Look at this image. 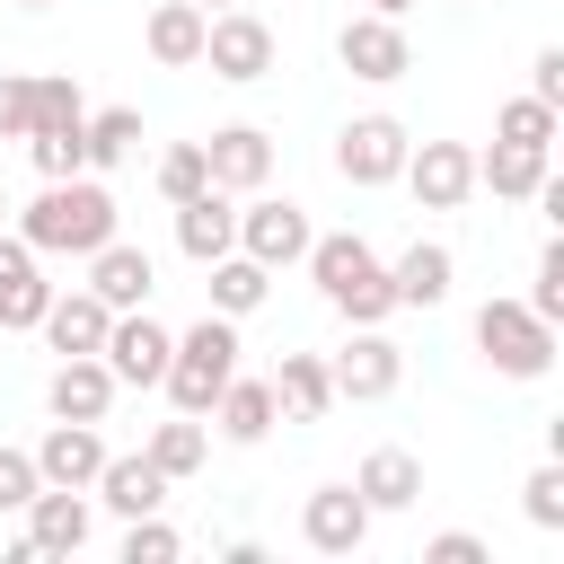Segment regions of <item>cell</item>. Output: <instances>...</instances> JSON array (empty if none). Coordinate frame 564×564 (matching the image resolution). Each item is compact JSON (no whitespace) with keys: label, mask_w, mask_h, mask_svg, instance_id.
Returning a JSON list of instances; mask_svg holds the SVG:
<instances>
[{"label":"cell","mask_w":564,"mask_h":564,"mask_svg":"<svg viewBox=\"0 0 564 564\" xmlns=\"http://www.w3.org/2000/svg\"><path fill=\"white\" fill-rule=\"evenodd\" d=\"M18 238L35 247V256H97L106 238H115V194H106V176H44V194L18 212Z\"/></svg>","instance_id":"1"},{"label":"cell","mask_w":564,"mask_h":564,"mask_svg":"<svg viewBox=\"0 0 564 564\" xmlns=\"http://www.w3.org/2000/svg\"><path fill=\"white\" fill-rule=\"evenodd\" d=\"M308 273H317V291H326V308L335 317H352V326H379L388 308H397V291H388V264L370 256V238H352V229H335V238H308V256H300Z\"/></svg>","instance_id":"2"},{"label":"cell","mask_w":564,"mask_h":564,"mask_svg":"<svg viewBox=\"0 0 564 564\" xmlns=\"http://www.w3.org/2000/svg\"><path fill=\"white\" fill-rule=\"evenodd\" d=\"M238 379V317H220V308H203V326H185L176 344H167V397H176V414H212V397Z\"/></svg>","instance_id":"3"},{"label":"cell","mask_w":564,"mask_h":564,"mask_svg":"<svg viewBox=\"0 0 564 564\" xmlns=\"http://www.w3.org/2000/svg\"><path fill=\"white\" fill-rule=\"evenodd\" d=\"M476 352H485L502 379H546V370H555V326H546L529 300H485V308H476Z\"/></svg>","instance_id":"4"},{"label":"cell","mask_w":564,"mask_h":564,"mask_svg":"<svg viewBox=\"0 0 564 564\" xmlns=\"http://www.w3.org/2000/svg\"><path fill=\"white\" fill-rule=\"evenodd\" d=\"M203 62H212V79L247 88V79L273 70V26H264L256 9H212V18H203Z\"/></svg>","instance_id":"5"},{"label":"cell","mask_w":564,"mask_h":564,"mask_svg":"<svg viewBox=\"0 0 564 564\" xmlns=\"http://www.w3.org/2000/svg\"><path fill=\"white\" fill-rule=\"evenodd\" d=\"M405 150H414V132H405L397 115H352V123L335 132V176H344V185H397Z\"/></svg>","instance_id":"6"},{"label":"cell","mask_w":564,"mask_h":564,"mask_svg":"<svg viewBox=\"0 0 564 564\" xmlns=\"http://www.w3.org/2000/svg\"><path fill=\"white\" fill-rule=\"evenodd\" d=\"M308 238H317V229H308L300 203H282V194H264V185L247 194V212H238V256H256L264 273H282V264L308 256Z\"/></svg>","instance_id":"7"},{"label":"cell","mask_w":564,"mask_h":564,"mask_svg":"<svg viewBox=\"0 0 564 564\" xmlns=\"http://www.w3.org/2000/svg\"><path fill=\"white\" fill-rule=\"evenodd\" d=\"M167 344H176V335H167L150 308H115L97 361L115 370V388H159V379H167Z\"/></svg>","instance_id":"8"},{"label":"cell","mask_w":564,"mask_h":564,"mask_svg":"<svg viewBox=\"0 0 564 564\" xmlns=\"http://www.w3.org/2000/svg\"><path fill=\"white\" fill-rule=\"evenodd\" d=\"M335 62H344L352 79H370V88H388V79H405V70H414V53H405V26H397V18H379V9L344 18V35H335Z\"/></svg>","instance_id":"9"},{"label":"cell","mask_w":564,"mask_h":564,"mask_svg":"<svg viewBox=\"0 0 564 564\" xmlns=\"http://www.w3.org/2000/svg\"><path fill=\"white\" fill-rule=\"evenodd\" d=\"M397 176L414 185L423 212H458V203L476 194V150H467V141H414Z\"/></svg>","instance_id":"10"},{"label":"cell","mask_w":564,"mask_h":564,"mask_svg":"<svg viewBox=\"0 0 564 564\" xmlns=\"http://www.w3.org/2000/svg\"><path fill=\"white\" fill-rule=\"evenodd\" d=\"M326 370H335V397H352V405H379V397H397V379H405V352H397L379 326H352V344H344Z\"/></svg>","instance_id":"11"},{"label":"cell","mask_w":564,"mask_h":564,"mask_svg":"<svg viewBox=\"0 0 564 564\" xmlns=\"http://www.w3.org/2000/svg\"><path fill=\"white\" fill-rule=\"evenodd\" d=\"M370 520H379V511H370L352 485H317V494L300 502V538H308L317 555H352V546L370 538Z\"/></svg>","instance_id":"12"},{"label":"cell","mask_w":564,"mask_h":564,"mask_svg":"<svg viewBox=\"0 0 564 564\" xmlns=\"http://www.w3.org/2000/svg\"><path fill=\"white\" fill-rule=\"evenodd\" d=\"M203 167H212L220 194H256V185L273 176V132H256V123H220V132L203 141Z\"/></svg>","instance_id":"13"},{"label":"cell","mask_w":564,"mask_h":564,"mask_svg":"<svg viewBox=\"0 0 564 564\" xmlns=\"http://www.w3.org/2000/svg\"><path fill=\"white\" fill-rule=\"evenodd\" d=\"M44 300H53L44 256H35L26 238H9V229H0V335H26V326L44 317Z\"/></svg>","instance_id":"14"},{"label":"cell","mask_w":564,"mask_h":564,"mask_svg":"<svg viewBox=\"0 0 564 564\" xmlns=\"http://www.w3.org/2000/svg\"><path fill=\"white\" fill-rule=\"evenodd\" d=\"M44 405H53L62 423H106V405H115V370H106L97 352H62V370L44 379Z\"/></svg>","instance_id":"15"},{"label":"cell","mask_w":564,"mask_h":564,"mask_svg":"<svg viewBox=\"0 0 564 564\" xmlns=\"http://www.w3.org/2000/svg\"><path fill=\"white\" fill-rule=\"evenodd\" d=\"M26 458H35L44 485H79V494H88L97 467H106V441H97V423H62V414H53V432H44Z\"/></svg>","instance_id":"16"},{"label":"cell","mask_w":564,"mask_h":564,"mask_svg":"<svg viewBox=\"0 0 564 564\" xmlns=\"http://www.w3.org/2000/svg\"><path fill=\"white\" fill-rule=\"evenodd\" d=\"M88 529H97V511H88L79 485H35V502H26V538H35L44 555H79Z\"/></svg>","instance_id":"17"},{"label":"cell","mask_w":564,"mask_h":564,"mask_svg":"<svg viewBox=\"0 0 564 564\" xmlns=\"http://www.w3.org/2000/svg\"><path fill=\"white\" fill-rule=\"evenodd\" d=\"M176 247H185L194 264L229 256V247H238V194H220V185L185 194V203H176Z\"/></svg>","instance_id":"18"},{"label":"cell","mask_w":564,"mask_h":564,"mask_svg":"<svg viewBox=\"0 0 564 564\" xmlns=\"http://www.w3.org/2000/svg\"><path fill=\"white\" fill-rule=\"evenodd\" d=\"M35 326L53 335V352H97V344H106V326H115V308H106V300L79 282V291H53Z\"/></svg>","instance_id":"19"},{"label":"cell","mask_w":564,"mask_h":564,"mask_svg":"<svg viewBox=\"0 0 564 564\" xmlns=\"http://www.w3.org/2000/svg\"><path fill=\"white\" fill-rule=\"evenodd\" d=\"M546 176H555V150H529V141H494V150H476V185H494L502 203H529Z\"/></svg>","instance_id":"20"},{"label":"cell","mask_w":564,"mask_h":564,"mask_svg":"<svg viewBox=\"0 0 564 564\" xmlns=\"http://www.w3.org/2000/svg\"><path fill=\"white\" fill-rule=\"evenodd\" d=\"M449 273H458L449 247H441V238H414V247L388 264V291H397V308H441V300H449Z\"/></svg>","instance_id":"21"},{"label":"cell","mask_w":564,"mask_h":564,"mask_svg":"<svg viewBox=\"0 0 564 564\" xmlns=\"http://www.w3.org/2000/svg\"><path fill=\"white\" fill-rule=\"evenodd\" d=\"M88 494H97L115 520H141V511H159V502H167V476H159L150 458H115V449H106V467H97V485H88Z\"/></svg>","instance_id":"22"},{"label":"cell","mask_w":564,"mask_h":564,"mask_svg":"<svg viewBox=\"0 0 564 564\" xmlns=\"http://www.w3.org/2000/svg\"><path fill=\"white\" fill-rule=\"evenodd\" d=\"M88 291H97L106 308H150V256L123 247V238H106V247L88 256Z\"/></svg>","instance_id":"23"},{"label":"cell","mask_w":564,"mask_h":564,"mask_svg":"<svg viewBox=\"0 0 564 564\" xmlns=\"http://www.w3.org/2000/svg\"><path fill=\"white\" fill-rule=\"evenodd\" d=\"M352 494L370 511H405V502H423V458L414 449H370L361 476H352Z\"/></svg>","instance_id":"24"},{"label":"cell","mask_w":564,"mask_h":564,"mask_svg":"<svg viewBox=\"0 0 564 564\" xmlns=\"http://www.w3.org/2000/svg\"><path fill=\"white\" fill-rule=\"evenodd\" d=\"M212 414H220V441H238V449H256L264 432H273V379H229L220 397H212Z\"/></svg>","instance_id":"25"},{"label":"cell","mask_w":564,"mask_h":564,"mask_svg":"<svg viewBox=\"0 0 564 564\" xmlns=\"http://www.w3.org/2000/svg\"><path fill=\"white\" fill-rule=\"evenodd\" d=\"M273 405L300 414V423H317V414L335 405V370H326L317 352H282V370H273Z\"/></svg>","instance_id":"26"},{"label":"cell","mask_w":564,"mask_h":564,"mask_svg":"<svg viewBox=\"0 0 564 564\" xmlns=\"http://www.w3.org/2000/svg\"><path fill=\"white\" fill-rule=\"evenodd\" d=\"M150 62H167V70L203 62V9L194 0H159L150 9Z\"/></svg>","instance_id":"27"},{"label":"cell","mask_w":564,"mask_h":564,"mask_svg":"<svg viewBox=\"0 0 564 564\" xmlns=\"http://www.w3.org/2000/svg\"><path fill=\"white\" fill-rule=\"evenodd\" d=\"M203 273H212V308H220V317H247V308H264V291H273V273H264L256 256H238V247L212 256Z\"/></svg>","instance_id":"28"},{"label":"cell","mask_w":564,"mask_h":564,"mask_svg":"<svg viewBox=\"0 0 564 564\" xmlns=\"http://www.w3.org/2000/svg\"><path fill=\"white\" fill-rule=\"evenodd\" d=\"M79 150H88V176L123 167V159L141 150V115H132V106H106V115H88V123H79Z\"/></svg>","instance_id":"29"},{"label":"cell","mask_w":564,"mask_h":564,"mask_svg":"<svg viewBox=\"0 0 564 564\" xmlns=\"http://www.w3.org/2000/svg\"><path fill=\"white\" fill-rule=\"evenodd\" d=\"M141 458H150V467H159L167 485H176V476H194V467L212 458V432H203V414H176V423H159Z\"/></svg>","instance_id":"30"},{"label":"cell","mask_w":564,"mask_h":564,"mask_svg":"<svg viewBox=\"0 0 564 564\" xmlns=\"http://www.w3.org/2000/svg\"><path fill=\"white\" fill-rule=\"evenodd\" d=\"M70 123H88V97H79V79H62V70H35V115H26V132H70Z\"/></svg>","instance_id":"31"},{"label":"cell","mask_w":564,"mask_h":564,"mask_svg":"<svg viewBox=\"0 0 564 564\" xmlns=\"http://www.w3.org/2000/svg\"><path fill=\"white\" fill-rule=\"evenodd\" d=\"M494 141H529V150H555V106L546 97H511L494 115Z\"/></svg>","instance_id":"32"},{"label":"cell","mask_w":564,"mask_h":564,"mask_svg":"<svg viewBox=\"0 0 564 564\" xmlns=\"http://www.w3.org/2000/svg\"><path fill=\"white\" fill-rule=\"evenodd\" d=\"M520 511H529L538 529H564V458L529 467V485H520Z\"/></svg>","instance_id":"33"},{"label":"cell","mask_w":564,"mask_h":564,"mask_svg":"<svg viewBox=\"0 0 564 564\" xmlns=\"http://www.w3.org/2000/svg\"><path fill=\"white\" fill-rule=\"evenodd\" d=\"M176 555H185V538H176L159 511H141V520L123 529V564H176Z\"/></svg>","instance_id":"34"},{"label":"cell","mask_w":564,"mask_h":564,"mask_svg":"<svg viewBox=\"0 0 564 564\" xmlns=\"http://www.w3.org/2000/svg\"><path fill=\"white\" fill-rule=\"evenodd\" d=\"M26 159H35V176H79V167H88L79 123H70V132H26Z\"/></svg>","instance_id":"35"},{"label":"cell","mask_w":564,"mask_h":564,"mask_svg":"<svg viewBox=\"0 0 564 564\" xmlns=\"http://www.w3.org/2000/svg\"><path fill=\"white\" fill-rule=\"evenodd\" d=\"M212 185V167H203V141H176L167 159H159V194L167 203H185V194H203Z\"/></svg>","instance_id":"36"},{"label":"cell","mask_w":564,"mask_h":564,"mask_svg":"<svg viewBox=\"0 0 564 564\" xmlns=\"http://www.w3.org/2000/svg\"><path fill=\"white\" fill-rule=\"evenodd\" d=\"M529 308H538L546 326L564 317V238H546V247H538V273H529Z\"/></svg>","instance_id":"37"},{"label":"cell","mask_w":564,"mask_h":564,"mask_svg":"<svg viewBox=\"0 0 564 564\" xmlns=\"http://www.w3.org/2000/svg\"><path fill=\"white\" fill-rule=\"evenodd\" d=\"M26 115H35V79L0 70V141H26Z\"/></svg>","instance_id":"38"},{"label":"cell","mask_w":564,"mask_h":564,"mask_svg":"<svg viewBox=\"0 0 564 564\" xmlns=\"http://www.w3.org/2000/svg\"><path fill=\"white\" fill-rule=\"evenodd\" d=\"M35 485H44V476H35V458H26V449H0V511H26V502H35Z\"/></svg>","instance_id":"39"},{"label":"cell","mask_w":564,"mask_h":564,"mask_svg":"<svg viewBox=\"0 0 564 564\" xmlns=\"http://www.w3.org/2000/svg\"><path fill=\"white\" fill-rule=\"evenodd\" d=\"M529 97H546V106L564 115V44H546V53L529 62Z\"/></svg>","instance_id":"40"},{"label":"cell","mask_w":564,"mask_h":564,"mask_svg":"<svg viewBox=\"0 0 564 564\" xmlns=\"http://www.w3.org/2000/svg\"><path fill=\"white\" fill-rule=\"evenodd\" d=\"M423 564H485V538H467V529H441V538L423 546Z\"/></svg>","instance_id":"41"},{"label":"cell","mask_w":564,"mask_h":564,"mask_svg":"<svg viewBox=\"0 0 564 564\" xmlns=\"http://www.w3.org/2000/svg\"><path fill=\"white\" fill-rule=\"evenodd\" d=\"M370 9H379V18H405V9H414V0H370Z\"/></svg>","instance_id":"42"},{"label":"cell","mask_w":564,"mask_h":564,"mask_svg":"<svg viewBox=\"0 0 564 564\" xmlns=\"http://www.w3.org/2000/svg\"><path fill=\"white\" fill-rule=\"evenodd\" d=\"M194 9H203V18H212V9H238V0H194Z\"/></svg>","instance_id":"43"},{"label":"cell","mask_w":564,"mask_h":564,"mask_svg":"<svg viewBox=\"0 0 564 564\" xmlns=\"http://www.w3.org/2000/svg\"><path fill=\"white\" fill-rule=\"evenodd\" d=\"M0 229H9V194H0Z\"/></svg>","instance_id":"44"},{"label":"cell","mask_w":564,"mask_h":564,"mask_svg":"<svg viewBox=\"0 0 564 564\" xmlns=\"http://www.w3.org/2000/svg\"><path fill=\"white\" fill-rule=\"evenodd\" d=\"M18 9H53V0H18Z\"/></svg>","instance_id":"45"}]
</instances>
